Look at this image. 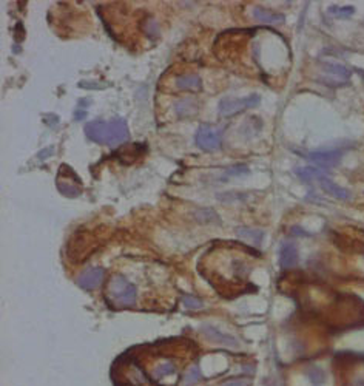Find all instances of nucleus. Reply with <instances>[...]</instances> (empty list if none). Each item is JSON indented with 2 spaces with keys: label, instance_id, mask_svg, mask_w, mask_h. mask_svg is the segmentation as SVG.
Listing matches in <instances>:
<instances>
[{
  "label": "nucleus",
  "instance_id": "obj_1",
  "mask_svg": "<svg viewBox=\"0 0 364 386\" xmlns=\"http://www.w3.org/2000/svg\"><path fill=\"white\" fill-rule=\"evenodd\" d=\"M85 135L90 141L102 145H116L128 138V127L124 119L91 121L85 125Z\"/></svg>",
  "mask_w": 364,
  "mask_h": 386
},
{
  "label": "nucleus",
  "instance_id": "obj_2",
  "mask_svg": "<svg viewBox=\"0 0 364 386\" xmlns=\"http://www.w3.org/2000/svg\"><path fill=\"white\" fill-rule=\"evenodd\" d=\"M136 288L122 275H114L108 283L107 300L116 307H130L136 303Z\"/></svg>",
  "mask_w": 364,
  "mask_h": 386
},
{
  "label": "nucleus",
  "instance_id": "obj_3",
  "mask_svg": "<svg viewBox=\"0 0 364 386\" xmlns=\"http://www.w3.org/2000/svg\"><path fill=\"white\" fill-rule=\"evenodd\" d=\"M296 176L304 181V182H313V181H318L319 182V187L323 189L326 193H329L330 196H333L336 199H350V192L338 186L335 184L332 179L326 176L323 172H319L318 169H313V167H300V169L295 170Z\"/></svg>",
  "mask_w": 364,
  "mask_h": 386
},
{
  "label": "nucleus",
  "instance_id": "obj_4",
  "mask_svg": "<svg viewBox=\"0 0 364 386\" xmlns=\"http://www.w3.org/2000/svg\"><path fill=\"white\" fill-rule=\"evenodd\" d=\"M259 102H261V97L258 95H252V96L241 97V99H222L221 102H219V114L224 117L233 116L236 113H241L244 110L256 107Z\"/></svg>",
  "mask_w": 364,
  "mask_h": 386
},
{
  "label": "nucleus",
  "instance_id": "obj_5",
  "mask_svg": "<svg viewBox=\"0 0 364 386\" xmlns=\"http://www.w3.org/2000/svg\"><path fill=\"white\" fill-rule=\"evenodd\" d=\"M350 71L338 64H323V80L329 87H340L349 82Z\"/></svg>",
  "mask_w": 364,
  "mask_h": 386
},
{
  "label": "nucleus",
  "instance_id": "obj_6",
  "mask_svg": "<svg viewBox=\"0 0 364 386\" xmlns=\"http://www.w3.org/2000/svg\"><path fill=\"white\" fill-rule=\"evenodd\" d=\"M194 141H196L199 148L206 150V152H215V150L221 147V133L208 127V125H202L196 131Z\"/></svg>",
  "mask_w": 364,
  "mask_h": 386
},
{
  "label": "nucleus",
  "instance_id": "obj_7",
  "mask_svg": "<svg viewBox=\"0 0 364 386\" xmlns=\"http://www.w3.org/2000/svg\"><path fill=\"white\" fill-rule=\"evenodd\" d=\"M76 186L80 187V181L76 178V175L73 173V170L70 167H61V172H59V176H57V187L61 190L63 195L70 196V198H74L80 195V189H76Z\"/></svg>",
  "mask_w": 364,
  "mask_h": 386
},
{
  "label": "nucleus",
  "instance_id": "obj_8",
  "mask_svg": "<svg viewBox=\"0 0 364 386\" xmlns=\"http://www.w3.org/2000/svg\"><path fill=\"white\" fill-rule=\"evenodd\" d=\"M341 156L343 150H329V152H312L309 155V159L323 169H332V167L340 164Z\"/></svg>",
  "mask_w": 364,
  "mask_h": 386
},
{
  "label": "nucleus",
  "instance_id": "obj_9",
  "mask_svg": "<svg viewBox=\"0 0 364 386\" xmlns=\"http://www.w3.org/2000/svg\"><path fill=\"white\" fill-rule=\"evenodd\" d=\"M105 276V271L102 267H91V269L83 272L79 278H78V284L85 290H95L96 288L100 286V283L104 281Z\"/></svg>",
  "mask_w": 364,
  "mask_h": 386
},
{
  "label": "nucleus",
  "instance_id": "obj_10",
  "mask_svg": "<svg viewBox=\"0 0 364 386\" xmlns=\"http://www.w3.org/2000/svg\"><path fill=\"white\" fill-rule=\"evenodd\" d=\"M298 261V250L293 244H284L279 252V263L284 269H290Z\"/></svg>",
  "mask_w": 364,
  "mask_h": 386
},
{
  "label": "nucleus",
  "instance_id": "obj_11",
  "mask_svg": "<svg viewBox=\"0 0 364 386\" xmlns=\"http://www.w3.org/2000/svg\"><path fill=\"white\" fill-rule=\"evenodd\" d=\"M253 17L261 23H272V25L283 23L285 20L284 14L269 11V10H264V8H255V11H253Z\"/></svg>",
  "mask_w": 364,
  "mask_h": 386
},
{
  "label": "nucleus",
  "instance_id": "obj_12",
  "mask_svg": "<svg viewBox=\"0 0 364 386\" xmlns=\"http://www.w3.org/2000/svg\"><path fill=\"white\" fill-rule=\"evenodd\" d=\"M202 331H204V334L207 335V337L211 341H215V343H221V345H225V346H236V345H238V341H236L233 337L219 332L216 328H211V326H204Z\"/></svg>",
  "mask_w": 364,
  "mask_h": 386
},
{
  "label": "nucleus",
  "instance_id": "obj_13",
  "mask_svg": "<svg viewBox=\"0 0 364 386\" xmlns=\"http://www.w3.org/2000/svg\"><path fill=\"white\" fill-rule=\"evenodd\" d=\"M176 85L181 90H199L201 79L198 74H184L176 79Z\"/></svg>",
  "mask_w": 364,
  "mask_h": 386
},
{
  "label": "nucleus",
  "instance_id": "obj_14",
  "mask_svg": "<svg viewBox=\"0 0 364 386\" xmlns=\"http://www.w3.org/2000/svg\"><path fill=\"white\" fill-rule=\"evenodd\" d=\"M174 372H176V368L173 363H160L159 366H156L153 369V374L151 375H153L155 380H162V379H165V377L172 375Z\"/></svg>",
  "mask_w": 364,
  "mask_h": 386
},
{
  "label": "nucleus",
  "instance_id": "obj_15",
  "mask_svg": "<svg viewBox=\"0 0 364 386\" xmlns=\"http://www.w3.org/2000/svg\"><path fill=\"white\" fill-rule=\"evenodd\" d=\"M202 379V374H201V369L198 365H194L191 369H189L187 374L184 377V385L185 386H191L194 383H198L199 380Z\"/></svg>",
  "mask_w": 364,
  "mask_h": 386
},
{
  "label": "nucleus",
  "instance_id": "obj_16",
  "mask_svg": "<svg viewBox=\"0 0 364 386\" xmlns=\"http://www.w3.org/2000/svg\"><path fill=\"white\" fill-rule=\"evenodd\" d=\"M307 377H309V380L313 383V385H323L326 382V374L323 369H319L317 366H313L310 368L309 371H307Z\"/></svg>",
  "mask_w": 364,
  "mask_h": 386
},
{
  "label": "nucleus",
  "instance_id": "obj_17",
  "mask_svg": "<svg viewBox=\"0 0 364 386\" xmlns=\"http://www.w3.org/2000/svg\"><path fill=\"white\" fill-rule=\"evenodd\" d=\"M238 235L242 238H247V240H253L255 244H259L262 241V237H264V233L259 232V230H252V229H238Z\"/></svg>",
  "mask_w": 364,
  "mask_h": 386
},
{
  "label": "nucleus",
  "instance_id": "obj_18",
  "mask_svg": "<svg viewBox=\"0 0 364 386\" xmlns=\"http://www.w3.org/2000/svg\"><path fill=\"white\" fill-rule=\"evenodd\" d=\"M329 11H330V14H332V16H335V17L344 19V17H350V16L355 13V8L353 6H343V8H340V6H330Z\"/></svg>",
  "mask_w": 364,
  "mask_h": 386
},
{
  "label": "nucleus",
  "instance_id": "obj_19",
  "mask_svg": "<svg viewBox=\"0 0 364 386\" xmlns=\"http://www.w3.org/2000/svg\"><path fill=\"white\" fill-rule=\"evenodd\" d=\"M184 306L187 307V309H199L202 307V301L196 297H191V295H187V297H184Z\"/></svg>",
  "mask_w": 364,
  "mask_h": 386
},
{
  "label": "nucleus",
  "instance_id": "obj_20",
  "mask_svg": "<svg viewBox=\"0 0 364 386\" xmlns=\"http://www.w3.org/2000/svg\"><path fill=\"white\" fill-rule=\"evenodd\" d=\"M221 386H252V382L245 377H238V379H232L224 382Z\"/></svg>",
  "mask_w": 364,
  "mask_h": 386
},
{
  "label": "nucleus",
  "instance_id": "obj_21",
  "mask_svg": "<svg viewBox=\"0 0 364 386\" xmlns=\"http://www.w3.org/2000/svg\"><path fill=\"white\" fill-rule=\"evenodd\" d=\"M358 74H360V76H361V78H364V71H361V70H358Z\"/></svg>",
  "mask_w": 364,
  "mask_h": 386
}]
</instances>
